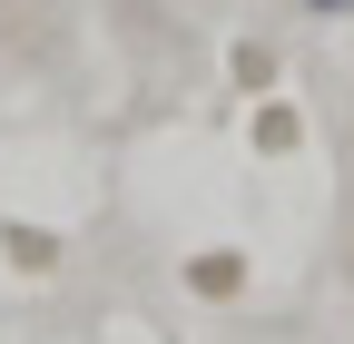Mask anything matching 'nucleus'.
<instances>
[{
	"instance_id": "f257e3e1",
	"label": "nucleus",
	"mask_w": 354,
	"mask_h": 344,
	"mask_svg": "<svg viewBox=\"0 0 354 344\" xmlns=\"http://www.w3.org/2000/svg\"><path fill=\"white\" fill-rule=\"evenodd\" d=\"M187 285L207 295V305H227V295H246V256H236V246H207L197 266H187Z\"/></svg>"
},
{
	"instance_id": "f03ea898",
	"label": "nucleus",
	"mask_w": 354,
	"mask_h": 344,
	"mask_svg": "<svg viewBox=\"0 0 354 344\" xmlns=\"http://www.w3.org/2000/svg\"><path fill=\"white\" fill-rule=\"evenodd\" d=\"M0 256H10V266H30V276H50V266H59V236L10 217V227H0Z\"/></svg>"
},
{
	"instance_id": "7ed1b4c3",
	"label": "nucleus",
	"mask_w": 354,
	"mask_h": 344,
	"mask_svg": "<svg viewBox=\"0 0 354 344\" xmlns=\"http://www.w3.org/2000/svg\"><path fill=\"white\" fill-rule=\"evenodd\" d=\"M295 138H305V118H295L286 99H256V148H266V157H286Z\"/></svg>"
},
{
	"instance_id": "20e7f679",
	"label": "nucleus",
	"mask_w": 354,
	"mask_h": 344,
	"mask_svg": "<svg viewBox=\"0 0 354 344\" xmlns=\"http://www.w3.org/2000/svg\"><path fill=\"white\" fill-rule=\"evenodd\" d=\"M227 69H236V89H246V99H266V79H276V50H266V39H236V50H227Z\"/></svg>"
},
{
	"instance_id": "39448f33",
	"label": "nucleus",
	"mask_w": 354,
	"mask_h": 344,
	"mask_svg": "<svg viewBox=\"0 0 354 344\" xmlns=\"http://www.w3.org/2000/svg\"><path fill=\"white\" fill-rule=\"evenodd\" d=\"M305 20H354V0H295Z\"/></svg>"
}]
</instances>
